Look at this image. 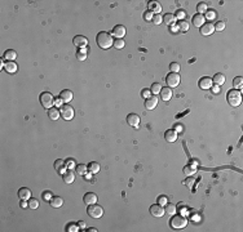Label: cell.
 <instances>
[{
  "label": "cell",
  "mask_w": 243,
  "mask_h": 232,
  "mask_svg": "<svg viewBox=\"0 0 243 232\" xmlns=\"http://www.w3.org/2000/svg\"><path fill=\"white\" fill-rule=\"evenodd\" d=\"M96 41H97L98 47L102 48V49H109L114 44L111 34L106 33V31H100V33L97 34V36H96Z\"/></svg>",
  "instance_id": "6da1fadb"
},
{
  "label": "cell",
  "mask_w": 243,
  "mask_h": 232,
  "mask_svg": "<svg viewBox=\"0 0 243 232\" xmlns=\"http://www.w3.org/2000/svg\"><path fill=\"white\" fill-rule=\"evenodd\" d=\"M226 98H228V103L230 104V106H233V107H238L239 104L242 103V94L237 89L229 90Z\"/></svg>",
  "instance_id": "7a4b0ae2"
},
{
  "label": "cell",
  "mask_w": 243,
  "mask_h": 232,
  "mask_svg": "<svg viewBox=\"0 0 243 232\" xmlns=\"http://www.w3.org/2000/svg\"><path fill=\"white\" fill-rule=\"evenodd\" d=\"M170 224L175 229H182V228H185L188 226V219L184 215H180V214L175 215L173 214L172 218H171V220H170Z\"/></svg>",
  "instance_id": "3957f363"
},
{
  "label": "cell",
  "mask_w": 243,
  "mask_h": 232,
  "mask_svg": "<svg viewBox=\"0 0 243 232\" xmlns=\"http://www.w3.org/2000/svg\"><path fill=\"white\" fill-rule=\"evenodd\" d=\"M39 101L41 103V106H43L44 108H47V110H49L55 104V98H53V96H52L49 92H43V93H41L39 96Z\"/></svg>",
  "instance_id": "277c9868"
},
{
  "label": "cell",
  "mask_w": 243,
  "mask_h": 232,
  "mask_svg": "<svg viewBox=\"0 0 243 232\" xmlns=\"http://www.w3.org/2000/svg\"><path fill=\"white\" fill-rule=\"evenodd\" d=\"M87 213H88V215H89L91 218L98 219V218H101L102 214H103V209H102V206H100V205H97V204H92V205L88 206Z\"/></svg>",
  "instance_id": "5b68a950"
},
{
  "label": "cell",
  "mask_w": 243,
  "mask_h": 232,
  "mask_svg": "<svg viewBox=\"0 0 243 232\" xmlns=\"http://www.w3.org/2000/svg\"><path fill=\"white\" fill-rule=\"evenodd\" d=\"M166 83L170 88H176L180 84V75L178 72H170L166 78Z\"/></svg>",
  "instance_id": "8992f818"
},
{
  "label": "cell",
  "mask_w": 243,
  "mask_h": 232,
  "mask_svg": "<svg viewBox=\"0 0 243 232\" xmlns=\"http://www.w3.org/2000/svg\"><path fill=\"white\" fill-rule=\"evenodd\" d=\"M61 116L65 120H71L74 118V108L70 106V104H63V106H61Z\"/></svg>",
  "instance_id": "52a82bcc"
},
{
  "label": "cell",
  "mask_w": 243,
  "mask_h": 232,
  "mask_svg": "<svg viewBox=\"0 0 243 232\" xmlns=\"http://www.w3.org/2000/svg\"><path fill=\"white\" fill-rule=\"evenodd\" d=\"M150 214L153 217H156V218H162L164 214H166V210L163 209L162 205L159 204H154L150 206Z\"/></svg>",
  "instance_id": "ba28073f"
},
{
  "label": "cell",
  "mask_w": 243,
  "mask_h": 232,
  "mask_svg": "<svg viewBox=\"0 0 243 232\" xmlns=\"http://www.w3.org/2000/svg\"><path fill=\"white\" fill-rule=\"evenodd\" d=\"M72 43H74V45L78 47V49H79V48H86V47H87V44H88V40H87V38H86V36L77 35L75 38L72 39Z\"/></svg>",
  "instance_id": "9c48e42d"
},
{
  "label": "cell",
  "mask_w": 243,
  "mask_h": 232,
  "mask_svg": "<svg viewBox=\"0 0 243 232\" xmlns=\"http://www.w3.org/2000/svg\"><path fill=\"white\" fill-rule=\"evenodd\" d=\"M124 35H125V27L122 25H117L111 31V36H115L117 39H123Z\"/></svg>",
  "instance_id": "30bf717a"
},
{
  "label": "cell",
  "mask_w": 243,
  "mask_h": 232,
  "mask_svg": "<svg viewBox=\"0 0 243 232\" xmlns=\"http://www.w3.org/2000/svg\"><path fill=\"white\" fill-rule=\"evenodd\" d=\"M215 33V26L214 23H204L202 27H200V34L203 36H209Z\"/></svg>",
  "instance_id": "8fae6325"
},
{
  "label": "cell",
  "mask_w": 243,
  "mask_h": 232,
  "mask_svg": "<svg viewBox=\"0 0 243 232\" xmlns=\"http://www.w3.org/2000/svg\"><path fill=\"white\" fill-rule=\"evenodd\" d=\"M127 123H128L129 126H133V128H137L140 124V116L137 113H129L127 116Z\"/></svg>",
  "instance_id": "7c38bea8"
},
{
  "label": "cell",
  "mask_w": 243,
  "mask_h": 232,
  "mask_svg": "<svg viewBox=\"0 0 243 232\" xmlns=\"http://www.w3.org/2000/svg\"><path fill=\"white\" fill-rule=\"evenodd\" d=\"M83 200H84V204L89 206V205H92V204H96L98 199H97V195H96V194H93V192H87L86 195H84Z\"/></svg>",
  "instance_id": "4fadbf2b"
},
{
  "label": "cell",
  "mask_w": 243,
  "mask_h": 232,
  "mask_svg": "<svg viewBox=\"0 0 243 232\" xmlns=\"http://www.w3.org/2000/svg\"><path fill=\"white\" fill-rule=\"evenodd\" d=\"M164 138H166L167 142H170V143L176 142V139H177V132L175 129H168V130H166Z\"/></svg>",
  "instance_id": "5bb4252c"
},
{
  "label": "cell",
  "mask_w": 243,
  "mask_h": 232,
  "mask_svg": "<svg viewBox=\"0 0 243 232\" xmlns=\"http://www.w3.org/2000/svg\"><path fill=\"white\" fill-rule=\"evenodd\" d=\"M156 104H158V98L155 96H151V97H149V98L145 99V107H146V110H154L156 107Z\"/></svg>",
  "instance_id": "9a60e30c"
},
{
  "label": "cell",
  "mask_w": 243,
  "mask_h": 232,
  "mask_svg": "<svg viewBox=\"0 0 243 232\" xmlns=\"http://www.w3.org/2000/svg\"><path fill=\"white\" fill-rule=\"evenodd\" d=\"M159 93H161V97H162L163 101H170V99L172 98V96H173V92H172V89H171L170 87L162 88Z\"/></svg>",
  "instance_id": "2e32d148"
},
{
  "label": "cell",
  "mask_w": 243,
  "mask_h": 232,
  "mask_svg": "<svg viewBox=\"0 0 243 232\" xmlns=\"http://www.w3.org/2000/svg\"><path fill=\"white\" fill-rule=\"evenodd\" d=\"M18 197L21 200H25V201H29V200L31 199V191L29 188L26 187H22V188H19L18 189Z\"/></svg>",
  "instance_id": "e0dca14e"
},
{
  "label": "cell",
  "mask_w": 243,
  "mask_h": 232,
  "mask_svg": "<svg viewBox=\"0 0 243 232\" xmlns=\"http://www.w3.org/2000/svg\"><path fill=\"white\" fill-rule=\"evenodd\" d=\"M211 87H212V79L211 78H202L199 80V88L200 89H211Z\"/></svg>",
  "instance_id": "ac0fdd59"
},
{
  "label": "cell",
  "mask_w": 243,
  "mask_h": 232,
  "mask_svg": "<svg viewBox=\"0 0 243 232\" xmlns=\"http://www.w3.org/2000/svg\"><path fill=\"white\" fill-rule=\"evenodd\" d=\"M192 21H193V25L195 27H202L206 23V18H204L203 14H195V16H193V19Z\"/></svg>",
  "instance_id": "d6986e66"
},
{
  "label": "cell",
  "mask_w": 243,
  "mask_h": 232,
  "mask_svg": "<svg viewBox=\"0 0 243 232\" xmlns=\"http://www.w3.org/2000/svg\"><path fill=\"white\" fill-rule=\"evenodd\" d=\"M17 68H18V66L14 61H7L5 65H4V70L9 73H14L17 71Z\"/></svg>",
  "instance_id": "ffe728a7"
},
{
  "label": "cell",
  "mask_w": 243,
  "mask_h": 232,
  "mask_svg": "<svg viewBox=\"0 0 243 232\" xmlns=\"http://www.w3.org/2000/svg\"><path fill=\"white\" fill-rule=\"evenodd\" d=\"M55 169L57 170V173L60 174H63L66 172V166H65V160H61V159H57L55 161Z\"/></svg>",
  "instance_id": "44dd1931"
},
{
  "label": "cell",
  "mask_w": 243,
  "mask_h": 232,
  "mask_svg": "<svg viewBox=\"0 0 243 232\" xmlns=\"http://www.w3.org/2000/svg\"><path fill=\"white\" fill-rule=\"evenodd\" d=\"M163 22H164L166 25H168V26H173V25H176V17H175V14H172V13H167V14H164V16H163Z\"/></svg>",
  "instance_id": "7402d4cb"
},
{
  "label": "cell",
  "mask_w": 243,
  "mask_h": 232,
  "mask_svg": "<svg viewBox=\"0 0 243 232\" xmlns=\"http://www.w3.org/2000/svg\"><path fill=\"white\" fill-rule=\"evenodd\" d=\"M149 10L151 13H155V14H159L162 12V7L158 2H149Z\"/></svg>",
  "instance_id": "603a6c76"
},
{
  "label": "cell",
  "mask_w": 243,
  "mask_h": 232,
  "mask_svg": "<svg viewBox=\"0 0 243 232\" xmlns=\"http://www.w3.org/2000/svg\"><path fill=\"white\" fill-rule=\"evenodd\" d=\"M60 97L62 98L63 102H70L72 99V92L70 89H63L61 93H60Z\"/></svg>",
  "instance_id": "cb8c5ba5"
},
{
  "label": "cell",
  "mask_w": 243,
  "mask_h": 232,
  "mask_svg": "<svg viewBox=\"0 0 243 232\" xmlns=\"http://www.w3.org/2000/svg\"><path fill=\"white\" fill-rule=\"evenodd\" d=\"M60 115H61V112H60V110L57 107H50L48 110V116H49L50 120H57V119H60Z\"/></svg>",
  "instance_id": "d4e9b609"
},
{
  "label": "cell",
  "mask_w": 243,
  "mask_h": 232,
  "mask_svg": "<svg viewBox=\"0 0 243 232\" xmlns=\"http://www.w3.org/2000/svg\"><path fill=\"white\" fill-rule=\"evenodd\" d=\"M74 179H75V175H74V173L71 170L67 169L65 173H63V182H65V183L70 184V183L74 182Z\"/></svg>",
  "instance_id": "484cf974"
},
{
  "label": "cell",
  "mask_w": 243,
  "mask_h": 232,
  "mask_svg": "<svg viewBox=\"0 0 243 232\" xmlns=\"http://www.w3.org/2000/svg\"><path fill=\"white\" fill-rule=\"evenodd\" d=\"M184 173H185L188 177L194 175V174L197 173V166H195L194 164H188V165L184 168Z\"/></svg>",
  "instance_id": "4316f807"
},
{
  "label": "cell",
  "mask_w": 243,
  "mask_h": 232,
  "mask_svg": "<svg viewBox=\"0 0 243 232\" xmlns=\"http://www.w3.org/2000/svg\"><path fill=\"white\" fill-rule=\"evenodd\" d=\"M49 203H50V206H52V208H60V206H62V204H63V200H62V197H60V196H53Z\"/></svg>",
  "instance_id": "83f0119b"
},
{
  "label": "cell",
  "mask_w": 243,
  "mask_h": 232,
  "mask_svg": "<svg viewBox=\"0 0 243 232\" xmlns=\"http://www.w3.org/2000/svg\"><path fill=\"white\" fill-rule=\"evenodd\" d=\"M225 75H223V73H216V75L214 76V80L212 81H215V84H216V85H223V84H225Z\"/></svg>",
  "instance_id": "f1b7e54d"
},
{
  "label": "cell",
  "mask_w": 243,
  "mask_h": 232,
  "mask_svg": "<svg viewBox=\"0 0 243 232\" xmlns=\"http://www.w3.org/2000/svg\"><path fill=\"white\" fill-rule=\"evenodd\" d=\"M87 166H88V172H91L93 174H96V173L100 172V164L96 163V161H91Z\"/></svg>",
  "instance_id": "f546056e"
},
{
  "label": "cell",
  "mask_w": 243,
  "mask_h": 232,
  "mask_svg": "<svg viewBox=\"0 0 243 232\" xmlns=\"http://www.w3.org/2000/svg\"><path fill=\"white\" fill-rule=\"evenodd\" d=\"M16 57H17V52H16V50H13V49H8V50H5L4 58H5L7 61H14Z\"/></svg>",
  "instance_id": "4dcf8cb0"
},
{
  "label": "cell",
  "mask_w": 243,
  "mask_h": 232,
  "mask_svg": "<svg viewBox=\"0 0 243 232\" xmlns=\"http://www.w3.org/2000/svg\"><path fill=\"white\" fill-rule=\"evenodd\" d=\"M77 59L78 61H86L87 59V50L84 48H79L77 52Z\"/></svg>",
  "instance_id": "1f68e13d"
},
{
  "label": "cell",
  "mask_w": 243,
  "mask_h": 232,
  "mask_svg": "<svg viewBox=\"0 0 243 232\" xmlns=\"http://www.w3.org/2000/svg\"><path fill=\"white\" fill-rule=\"evenodd\" d=\"M233 85H234V89L240 90V89L243 88V78H242V76H237V78L233 80Z\"/></svg>",
  "instance_id": "d6a6232c"
},
{
  "label": "cell",
  "mask_w": 243,
  "mask_h": 232,
  "mask_svg": "<svg viewBox=\"0 0 243 232\" xmlns=\"http://www.w3.org/2000/svg\"><path fill=\"white\" fill-rule=\"evenodd\" d=\"M166 213L167 214H170V215H173L175 213H176V210H177V208H176V205H173V204H170V203H167L166 204Z\"/></svg>",
  "instance_id": "836d02e7"
},
{
  "label": "cell",
  "mask_w": 243,
  "mask_h": 232,
  "mask_svg": "<svg viewBox=\"0 0 243 232\" xmlns=\"http://www.w3.org/2000/svg\"><path fill=\"white\" fill-rule=\"evenodd\" d=\"M176 26H177L178 31H188V30H189V23L186 22L185 19H184V21H180L178 23H176Z\"/></svg>",
  "instance_id": "e575fe53"
},
{
  "label": "cell",
  "mask_w": 243,
  "mask_h": 232,
  "mask_svg": "<svg viewBox=\"0 0 243 232\" xmlns=\"http://www.w3.org/2000/svg\"><path fill=\"white\" fill-rule=\"evenodd\" d=\"M77 172L78 174H82V175H86L87 172H88V166L87 165H84V164H80L77 166Z\"/></svg>",
  "instance_id": "d590c367"
},
{
  "label": "cell",
  "mask_w": 243,
  "mask_h": 232,
  "mask_svg": "<svg viewBox=\"0 0 243 232\" xmlns=\"http://www.w3.org/2000/svg\"><path fill=\"white\" fill-rule=\"evenodd\" d=\"M215 17H216V12H215V10L214 9H207V12L204 13V18L212 21V19H215Z\"/></svg>",
  "instance_id": "8d00e7d4"
},
{
  "label": "cell",
  "mask_w": 243,
  "mask_h": 232,
  "mask_svg": "<svg viewBox=\"0 0 243 232\" xmlns=\"http://www.w3.org/2000/svg\"><path fill=\"white\" fill-rule=\"evenodd\" d=\"M207 4L206 3H199L197 5V10H198V14H202V13H206L207 12Z\"/></svg>",
  "instance_id": "74e56055"
},
{
  "label": "cell",
  "mask_w": 243,
  "mask_h": 232,
  "mask_svg": "<svg viewBox=\"0 0 243 232\" xmlns=\"http://www.w3.org/2000/svg\"><path fill=\"white\" fill-rule=\"evenodd\" d=\"M161 89H162V85H161L159 83H154L153 85H151V88H150V90H151L153 94H159Z\"/></svg>",
  "instance_id": "f35d334b"
},
{
  "label": "cell",
  "mask_w": 243,
  "mask_h": 232,
  "mask_svg": "<svg viewBox=\"0 0 243 232\" xmlns=\"http://www.w3.org/2000/svg\"><path fill=\"white\" fill-rule=\"evenodd\" d=\"M79 229H80L79 224H75V223H69L66 226V231H69V232H78Z\"/></svg>",
  "instance_id": "ab89813d"
},
{
  "label": "cell",
  "mask_w": 243,
  "mask_h": 232,
  "mask_svg": "<svg viewBox=\"0 0 243 232\" xmlns=\"http://www.w3.org/2000/svg\"><path fill=\"white\" fill-rule=\"evenodd\" d=\"M27 203H29V209H38L39 208V201L36 199H30Z\"/></svg>",
  "instance_id": "60d3db41"
},
{
  "label": "cell",
  "mask_w": 243,
  "mask_h": 232,
  "mask_svg": "<svg viewBox=\"0 0 243 232\" xmlns=\"http://www.w3.org/2000/svg\"><path fill=\"white\" fill-rule=\"evenodd\" d=\"M151 22L154 23V25H161L162 22H163V17L161 16V14H154L153 16V19H151Z\"/></svg>",
  "instance_id": "b9f144b4"
},
{
  "label": "cell",
  "mask_w": 243,
  "mask_h": 232,
  "mask_svg": "<svg viewBox=\"0 0 243 232\" xmlns=\"http://www.w3.org/2000/svg\"><path fill=\"white\" fill-rule=\"evenodd\" d=\"M117 49H122V48H124V45H125V43H124V40L123 39H117V40H114V44H113Z\"/></svg>",
  "instance_id": "7bdbcfd3"
},
{
  "label": "cell",
  "mask_w": 243,
  "mask_h": 232,
  "mask_svg": "<svg viewBox=\"0 0 243 232\" xmlns=\"http://www.w3.org/2000/svg\"><path fill=\"white\" fill-rule=\"evenodd\" d=\"M175 17H176V19L178 18L180 21H184L185 17H186V12H185V10H182V9H180V10H177V12H176Z\"/></svg>",
  "instance_id": "ee69618b"
},
{
  "label": "cell",
  "mask_w": 243,
  "mask_h": 232,
  "mask_svg": "<svg viewBox=\"0 0 243 232\" xmlns=\"http://www.w3.org/2000/svg\"><path fill=\"white\" fill-rule=\"evenodd\" d=\"M65 166H66V169L71 170V169L75 168V161H74L72 159H67V160H65Z\"/></svg>",
  "instance_id": "f6af8a7d"
},
{
  "label": "cell",
  "mask_w": 243,
  "mask_h": 232,
  "mask_svg": "<svg viewBox=\"0 0 243 232\" xmlns=\"http://www.w3.org/2000/svg\"><path fill=\"white\" fill-rule=\"evenodd\" d=\"M41 197L44 199V201H48V203H49L50 200H52V197H53V195H52L50 191H44L43 195H41Z\"/></svg>",
  "instance_id": "bcb514c9"
},
{
  "label": "cell",
  "mask_w": 243,
  "mask_h": 232,
  "mask_svg": "<svg viewBox=\"0 0 243 232\" xmlns=\"http://www.w3.org/2000/svg\"><path fill=\"white\" fill-rule=\"evenodd\" d=\"M214 26H215V30L216 31H223L225 28V22H223V21H219V22H216Z\"/></svg>",
  "instance_id": "7dc6e473"
},
{
  "label": "cell",
  "mask_w": 243,
  "mask_h": 232,
  "mask_svg": "<svg viewBox=\"0 0 243 232\" xmlns=\"http://www.w3.org/2000/svg\"><path fill=\"white\" fill-rule=\"evenodd\" d=\"M167 203H168V197H167V196L162 195V196H159V197H158V204H159V205L164 206Z\"/></svg>",
  "instance_id": "c3c4849f"
},
{
  "label": "cell",
  "mask_w": 243,
  "mask_h": 232,
  "mask_svg": "<svg viewBox=\"0 0 243 232\" xmlns=\"http://www.w3.org/2000/svg\"><path fill=\"white\" fill-rule=\"evenodd\" d=\"M170 68H171V72H178L180 71V65L176 63V62H172L170 65Z\"/></svg>",
  "instance_id": "681fc988"
},
{
  "label": "cell",
  "mask_w": 243,
  "mask_h": 232,
  "mask_svg": "<svg viewBox=\"0 0 243 232\" xmlns=\"http://www.w3.org/2000/svg\"><path fill=\"white\" fill-rule=\"evenodd\" d=\"M141 96L146 99V98H149V97H151L153 94H151V90L150 89H142V92H141Z\"/></svg>",
  "instance_id": "f907efd6"
},
{
  "label": "cell",
  "mask_w": 243,
  "mask_h": 232,
  "mask_svg": "<svg viewBox=\"0 0 243 232\" xmlns=\"http://www.w3.org/2000/svg\"><path fill=\"white\" fill-rule=\"evenodd\" d=\"M144 17H145V19H146V21H151V19H153V13L150 12V10H147V12L145 13V16H144Z\"/></svg>",
  "instance_id": "816d5d0a"
},
{
  "label": "cell",
  "mask_w": 243,
  "mask_h": 232,
  "mask_svg": "<svg viewBox=\"0 0 243 232\" xmlns=\"http://www.w3.org/2000/svg\"><path fill=\"white\" fill-rule=\"evenodd\" d=\"M62 102H63V101H62V98H61V97H58V98H56V99H55V104H56V106H58V107H60V106H63Z\"/></svg>",
  "instance_id": "f5cc1de1"
},
{
  "label": "cell",
  "mask_w": 243,
  "mask_h": 232,
  "mask_svg": "<svg viewBox=\"0 0 243 232\" xmlns=\"http://www.w3.org/2000/svg\"><path fill=\"white\" fill-rule=\"evenodd\" d=\"M184 128H182V125L181 124H177V125H175V130L176 132H181Z\"/></svg>",
  "instance_id": "db71d44e"
},
{
  "label": "cell",
  "mask_w": 243,
  "mask_h": 232,
  "mask_svg": "<svg viewBox=\"0 0 243 232\" xmlns=\"http://www.w3.org/2000/svg\"><path fill=\"white\" fill-rule=\"evenodd\" d=\"M211 90H212L214 93H219V92H220V87H219V85H215V87H211Z\"/></svg>",
  "instance_id": "11a10c76"
},
{
  "label": "cell",
  "mask_w": 243,
  "mask_h": 232,
  "mask_svg": "<svg viewBox=\"0 0 243 232\" xmlns=\"http://www.w3.org/2000/svg\"><path fill=\"white\" fill-rule=\"evenodd\" d=\"M170 27H171V31H172V33H178V28H177V26H176V25L170 26Z\"/></svg>",
  "instance_id": "9f6ffc18"
},
{
  "label": "cell",
  "mask_w": 243,
  "mask_h": 232,
  "mask_svg": "<svg viewBox=\"0 0 243 232\" xmlns=\"http://www.w3.org/2000/svg\"><path fill=\"white\" fill-rule=\"evenodd\" d=\"M192 183H193V179H189V181L185 182V184H188L189 187H192Z\"/></svg>",
  "instance_id": "6f0895ef"
},
{
  "label": "cell",
  "mask_w": 243,
  "mask_h": 232,
  "mask_svg": "<svg viewBox=\"0 0 243 232\" xmlns=\"http://www.w3.org/2000/svg\"><path fill=\"white\" fill-rule=\"evenodd\" d=\"M84 177H86V179H87V181H91V178H92V173H91V174H86Z\"/></svg>",
  "instance_id": "680465c9"
},
{
  "label": "cell",
  "mask_w": 243,
  "mask_h": 232,
  "mask_svg": "<svg viewBox=\"0 0 243 232\" xmlns=\"http://www.w3.org/2000/svg\"><path fill=\"white\" fill-rule=\"evenodd\" d=\"M79 227L80 228H86V223H84V222H79Z\"/></svg>",
  "instance_id": "91938a15"
},
{
  "label": "cell",
  "mask_w": 243,
  "mask_h": 232,
  "mask_svg": "<svg viewBox=\"0 0 243 232\" xmlns=\"http://www.w3.org/2000/svg\"><path fill=\"white\" fill-rule=\"evenodd\" d=\"M88 231H92V232H97V229H96V228H93V227H92V228H89Z\"/></svg>",
  "instance_id": "94428289"
}]
</instances>
